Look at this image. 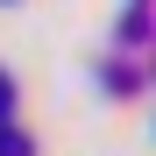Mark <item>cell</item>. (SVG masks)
<instances>
[{
    "label": "cell",
    "mask_w": 156,
    "mask_h": 156,
    "mask_svg": "<svg viewBox=\"0 0 156 156\" xmlns=\"http://www.w3.org/2000/svg\"><path fill=\"white\" fill-rule=\"evenodd\" d=\"M0 156H36V142L21 135V128H7V121H0Z\"/></svg>",
    "instance_id": "1"
},
{
    "label": "cell",
    "mask_w": 156,
    "mask_h": 156,
    "mask_svg": "<svg viewBox=\"0 0 156 156\" xmlns=\"http://www.w3.org/2000/svg\"><path fill=\"white\" fill-rule=\"evenodd\" d=\"M7 114H14V78L0 71V121H7Z\"/></svg>",
    "instance_id": "2"
}]
</instances>
